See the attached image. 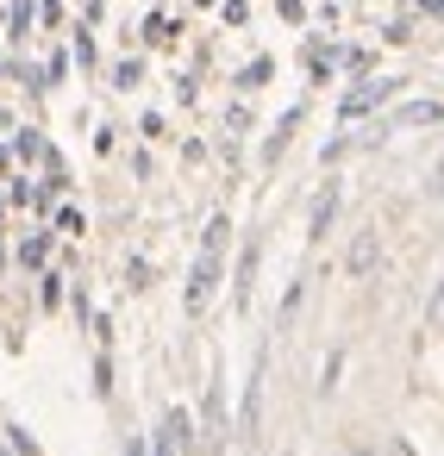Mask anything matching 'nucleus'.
<instances>
[{
	"mask_svg": "<svg viewBox=\"0 0 444 456\" xmlns=\"http://www.w3.org/2000/svg\"><path fill=\"white\" fill-rule=\"evenodd\" d=\"M394 94H400V76H363V82L338 101V119H344V126H350V119H369V113H375L382 101H394Z\"/></svg>",
	"mask_w": 444,
	"mask_h": 456,
	"instance_id": "nucleus-1",
	"label": "nucleus"
},
{
	"mask_svg": "<svg viewBox=\"0 0 444 456\" xmlns=\"http://www.w3.org/2000/svg\"><path fill=\"white\" fill-rule=\"evenodd\" d=\"M213 294H219V256H207V250H201V256H194V269H188V288H182V313H188V319H201Z\"/></svg>",
	"mask_w": 444,
	"mask_h": 456,
	"instance_id": "nucleus-2",
	"label": "nucleus"
},
{
	"mask_svg": "<svg viewBox=\"0 0 444 456\" xmlns=\"http://www.w3.org/2000/svg\"><path fill=\"white\" fill-rule=\"evenodd\" d=\"M338 207H344V188H338V182H319V194H313V207H307V244H319V238L332 232Z\"/></svg>",
	"mask_w": 444,
	"mask_h": 456,
	"instance_id": "nucleus-3",
	"label": "nucleus"
},
{
	"mask_svg": "<svg viewBox=\"0 0 444 456\" xmlns=\"http://www.w3.org/2000/svg\"><path fill=\"white\" fill-rule=\"evenodd\" d=\"M375 269H382V232H357L350 250H344V275L350 281H369Z\"/></svg>",
	"mask_w": 444,
	"mask_h": 456,
	"instance_id": "nucleus-4",
	"label": "nucleus"
},
{
	"mask_svg": "<svg viewBox=\"0 0 444 456\" xmlns=\"http://www.w3.org/2000/svg\"><path fill=\"white\" fill-rule=\"evenodd\" d=\"M419 126H444V101H407L388 113V132H419Z\"/></svg>",
	"mask_w": 444,
	"mask_h": 456,
	"instance_id": "nucleus-5",
	"label": "nucleus"
},
{
	"mask_svg": "<svg viewBox=\"0 0 444 456\" xmlns=\"http://www.w3.org/2000/svg\"><path fill=\"white\" fill-rule=\"evenodd\" d=\"M51 244H57V232H45V225H38L32 238H20L13 263H20V269H32V275H45V269H51Z\"/></svg>",
	"mask_w": 444,
	"mask_h": 456,
	"instance_id": "nucleus-6",
	"label": "nucleus"
},
{
	"mask_svg": "<svg viewBox=\"0 0 444 456\" xmlns=\"http://www.w3.org/2000/svg\"><path fill=\"white\" fill-rule=\"evenodd\" d=\"M257 419H263V356L251 362V381H244V412H238V437H257Z\"/></svg>",
	"mask_w": 444,
	"mask_h": 456,
	"instance_id": "nucleus-7",
	"label": "nucleus"
},
{
	"mask_svg": "<svg viewBox=\"0 0 444 456\" xmlns=\"http://www.w3.org/2000/svg\"><path fill=\"white\" fill-rule=\"evenodd\" d=\"M257 263H263V238H251V244L238 250V275H232V300H238V306H251V281H257Z\"/></svg>",
	"mask_w": 444,
	"mask_h": 456,
	"instance_id": "nucleus-8",
	"label": "nucleus"
},
{
	"mask_svg": "<svg viewBox=\"0 0 444 456\" xmlns=\"http://www.w3.org/2000/svg\"><path fill=\"white\" fill-rule=\"evenodd\" d=\"M45 157H51V144H45L32 126H26V132H13V144L0 151V163H45Z\"/></svg>",
	"mask_w": 444,
	"mask_h": 456,
	"instance_id": "nucleus-9",
	"label": "nucleus"
},
{
	"mask_svg": "<svg viewBox=\"0 0 444 456\" xmlns=\"http://www.w3.org/2000/svg\"><path fill=\"white\" fill-rule=\"evenodd\" d=\"M300 119H307V107H288V113L275 119V132H269V144H263V163H282V151H288V138L300 132Z\"/></svg>",
	"mask_w": 444,
	"mask_h": 456,
	"instance_id": "nucleus-10",
	"label": "nucleus"
},
{
	"mask_svg": "<svg viewBox=\"0 0 444 456\" xmlns=\"http://www.w3.org/2000/svg\"><path fill=\"white\" fill-rule=\"evenodd\" d=\"M163 437L188 456V450H194V412H188V406H169V412H163Z\"/></svg>",
	"mask_w": 444,
	"mask_h": 456,
	"instance_id": "nucleus-11",
	"label": "nucleus"
},
{
	"mask_svg": "<svg viewBox=\"0 0 444 456\" xmlns=\"http://www.w3.org/2000/svg\"><path fill=\"white\" fill-rule=\"evenodd\" d=\"M269 76H275V57H251V63L238 69V88L257 94V88H269Z\"/></svg>",
	"mask_w": 444,
	"mask_h": 456,
	"instance_id": "nucleus-12",
	"label": "nucleus"
},
{
	"mask_svg": "<svg viewBox=\"0 0 444 456\" xmlns=\"http://www.w3.org/2000/svg\"><path fill=\"white\" fill-rule=\"evenodd\" d=\"M38 26V0H13V7H7V38H26Z\"/></svg>",
	"mask_w": 444,
	"mask_h": 456,
	"instance_id": "nucleus-13",
	"label": "nucleus"
},
{
	"mask_svg": "<svg viewBox=\"0 0 444 456\" xmlns=\"http://www.w3.org/2000/svg\"><path fill=\"white\" fill-rule=\"evenodd\" d=\"M226 244H232V219H226V213H213V219H207L201 250H207V256H226Z\"/></svg>",
	"mask_w": 444,
	"mask_h": 456,
	"instance_id": "nucleus-14",
	"label": "nucleus"
},
{
	"mask_svg": "<svg viewBox=\"0 0 444 456\" xmlns=\"http://www.w3.org/2000/svg\"><path fill=\"white\" fill-rule=\"evenodd\" d=\"M51 232H63V238H82V232H88L82 207H57V213H51Z\"/></svg>",
	"mask_w": 444,
	"mask_h": 456,
	"instance_id": "nucleus-15",
	"label": "nucleus"
},
{
	"mask_svg": "<svg viewBox=\"0 0 444 456\" xmlns=\"http://www.w3.org/2000/svg\"><path fill=\"white\" fill-rule=\"evenodd\" d=\"M38 306H45V313H57V306H63V275H57V269H45V275H38Z\"/></svg>",
	"mask_w": 444,
	"mask_h": 456,
	"instance_id": "nucleus-16",
	"label": "nucleus"
},
{
	"mask_svg": "<svg viewBox=\"0 0 444 456\" xmlns=\"http://www.w3.org/2000/svg\"><path fill=\"white\" fill-rule=\"evenodd\" d=\"M201 425H213V431L226 425V394H219V387H207V400H201Z\"/></svg>",
	"mask_w": 444,
	"mask_h": 456,
	"instance_id": "nucleus-17",
	"label": "nucleus"
},
{
	"mask_svg": "<svg viewBox=\"0 0 444 456\" xmlns=\"http://www.w3.org/2000/svg\"><path fill=\"white\" fill-rule=\"evenodd\" d=\"M138 82H144V63H138V57L113 63V88H138Z\"/></svg>",
	"mask_w": 444,
	"mask_h": 456,
	"instance_id": "nucleus-18",
	"label": "nucleus"
},
{
	"mask_svg": "<svg viewBox=\"0 0 444 456\" xmlns=\"http://www.w3.org/2000/svg\"><path fill=\"white\" fill-rule=\"evenodd\" d=\"M70 57H76L82 69H95V63H101V51H95V38H88V26L76 32V51H70Z\"/></svg>",
	"mask_w": 444,
	"mask_h": 456,
	"instance_id": "nucleus-19",
	"label": "nucleus"
},
{
	"mask_svg": "<svg viewBox=\"0 0 444 456\" xmlns=\"http://www.w3.org/2000/svg\"><path fill=\"white\" fill-rule=\"evenodd\" d=\"M338 375H344V350H332V356H325V369H319V394H332V387H338Z\"/></svg>",
	"mask_w": 444,
	"mask_h": 456,
	"instance_id": "nucleus-20",
	"label": "nucleus"
},
{
	"mask_svg": "<svg viewBox=\"0 0 444 456\" xmlns=\"http://www.w3.org/2000/svg\"><path fill=\"white\" fill-rule=\"evenodd\" d=\"M7 444H13V456H38V437L26 425H7Z\"/></svg>",
	"mask_w": 444,
	"mask_h": 456,
	"instance_id": "nucleus-21",
	"label": "nucleus"
},
{
	"mask_svg": "<svg viewBox=\"0 0 444 456\" xmlns=\"http://www.w3.org/2000/svg\"><path fill=\"white\" fill-rule=\"evenodd\" d=\"M70 63H76V57H70V51H51V63H45V82H51V88H57V82H63V76H70Z\"/></svg>",
	"mask_w": 444,
	"mask_h": 456,
	"instance_id": "nucleus-22",
	"label": "nucleus"
},
{
	"mask_svg": "<svg viewBox=\"0 0 444 456\" xmlns=\"http://www.w3.org/2000/svg\"><path fill=\"white\" fill-rule=\"evenodd\" d=\"M300 300H307V281H288V294H282V325L300 313Z\"/></svg>",
	"mask_w": 444,
	"mask_h": 456,
	"instance_id": "nucleus-23",
	"label": "nucleus"
},
{
	"mask_svg": "<svg viewBox=\"0 0 444 456\" xmlns=\"http://www.w3.org/2000/svg\"><path fill=\"white\" fill-rule=\"evenodd\" d=\"M95 394H101V400L113 394V356H107V350H101V362H95Z\"/></svg>",
	"mask_w": 444,
	"mask_h": 456,
	"instance_id": "nucleus-24",
	"label": "nucleus"
},
{
	"mask_svg": "<svg viewBox=\"0 0 444 456\" xmlns=\"http://www.w3.org/2000/svg\"><path fill=\"white\" fill-rule=\"evenodd\" d=\"M219 13H226V26H251V0H219Z\"/></svg>",
	"mask_w": 444,
	"mask_h": 456,
	"instance_id": "nucleus-25",
	"label": "nucleus"
},
{
	"mask_svg": "<svg viewBox=\"0 0 444 456\" xmlns=\"http://www.w3.org/2000/svg\"><path fill=\"white\" fill-rule=\"evenodd\" d=\"M275 13H282V26H307V0H275Z\"/></svg>",
	"mask_w": 444,
	"mask_h": 456,
	"instance_id": "nucleus-26",
	"label": "nucleus"
},
{
	"mask_svg": "<svg viewBox=\"0 0 444 456\" xmlns=\"http://www.w3.org/2000/svg\"><path fill=\"white\" fill-rule=\"evenodd\" d=\"M7 200H13V207H32L38 188H32V182H7Z\"/></svg>",
	"mask_w": 444,
	"mask_h": 456,
	"instance_id": "nucleus-27",
	"label": "nucleus"
},
{
	"mask_svg": "<svg viewBox=\"0 0 444 456\" xmlns=\"http://www.w3.org/2000/svg\"><path fill=\"white\" fill-rule=\"evenodd\" d=\"M425 325H432V331H444V288L425 300Z\"/></svg>",
	"mask_w": 444,
	"mask_h": 456,
	"instance_id": "nucleus-28",
	"label": "nucleus"
},
{
	"mask_svg": "<svg viewBox=\"0 0 444 456\" xmlns=\"http://www.w3.org/2000/svg\"><path fill=\"white\" fill-rule=\"evenodd\" d=\"M126 275H132V288H138V294L151 288V263H144V256H132V269H126Z\"/></svg>",
	"mask_w": 444,
	"mask_h": 456,
	"instance_id": "nucleus-29",
	"label": "nucleus"
},
{
	"mask_svg": "<svg viewBox=\"0 0 444 456\" xmlns=\"http://www.w3.org/2000/svg\"><path fill=\"white\" fill-rule=\"evenodd\" d=\"M38 20H45V26L57 32V26H63V0H45V7H38Z\"/></svg>",
	"mask_w": 444,
	"mask_h": 456,
	"instance_id": "nucleus-30",
	"label": "nucleus"
},
{
	"mask_svg": "<svg viewBox=\"0 0 444 456\" xmlns=\"http://www.w3.org/2000/svg\"><path fill=\"white\" fill-rule=\"evenodd\" d=\"M382 38H388V45H407V38H413V20H394V26H388Z\"/></svg>",
	"mask_w": 444,
	"mask_h": 456,
	"instance_id": "nucleus-31",
	"label": "nucleus"
},
{
	"mask_svg": "<svg viewBox=\"0 0 444 456\" xmlns=\"http://www.w3.org/2000/svg\"><path fill=\"white\" fill-rule=\"evenodd\" d=\"M151 456H182V450H176V444H169V437L157 431V437H151Z\"/></svg>",
	"mask_w": 444,
	"mask_h": 456,
	"instance_id": "nucleus-32",
	"label": "nucleus"
},
{
	"mask_svg": "<svg viewBox=\"0 0 444 456\" xmlns=\"http://www.w3.org/2000/svg\"><path fill=\"white\" fill-rule=\"evenodd\" d=\"M382 456H419V450H413V444H407V437H394V444H388V450H382Z\"/></svg>",
	"mask_w": 444,
	"mask_h": 456,
	"instance_id": "nucleus-33",
	"label": "nucleus"
},
{
	"mask_svg": "<svg viewBox=\"0 0 444 456\" xmlns=\"http://www.w3.org/2000/svg\"><path fill=\"white\" fill-rule=\"evenodd\" d=\"M126 456H151V444H144V437H132V444H126Z\"/></svg>",
	"mask_w": 444,
	"mask_h": 456,
	"instance_id": "nucleus-34",
	"label": "nucleus"
},
{
	"mask_svg": "<svg viewBox=\"0 0 444 456\" xmlns=\"http://www.w3.org/2000/svg\"><path fill=\"white\" fill-rule=\"evenodd\" d=\"M425 13H444V0H425Z\"/></svg>",
	"mask_w": 444,
	"mask_h": 456,
	"instance_id": "nucleus-35",
	"label": "nucleus"
},
{
	"mask_svg": "<svg viewBox=\"0 0 444 456\" xmlns=\"http://www.w3.org/2000/svg\"><path fill=\"white\" fill-rule=\"evenodd\" d=\"M0 76H7V51H0Z\"/></svg>",
	"mask_w": 444,
	"mask_h": 456,
	"instance_id": "nucleus-36",
	"label": "nucleus"
},
{
	"mask_svg": "<svg viewBox=\"0 0 444 456\" xmlns=\"http://www.w3.org/2000/svg\"><path fill=\"white\" fill-rule=\"evenodd\" d=\"M0 456H13V450H7V444H0Z\"/></svg>",
	"mask_w": 444,
	"mask_h": 456,
	"instance_id": "nucleus-37",
	"label": "nucleus"
},
{
	"mask_svg": "<svg viewBox=\"0 0 444 456\" xmlns=\"http://www.w3.org/2000/svg\"><path fill=\"white\" fill-rule=\"evenodd\" d=\"M438 288H444V275H438Z\"/></svg>",
	"mask_w": 444,
	"mask_h": 456,
	"instance_id": "nucleus-38",
	"label": "nucleus"
}]
</instances>
